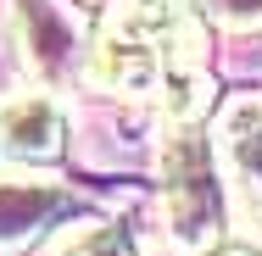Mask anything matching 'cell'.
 Returning a JSON list of instances; mask_svg holds the SVG:
<instances>
[{
  "label": "cell",
  "instance_id": "ba28073f",
  "mask_svg": "<svg viewBox=\"0 0 262 256\" xmlns=\"http://www.w3.org/2000/svg\"><path fill=\"white\" fill-rule=\"evenodd\" d=\"M195 256H262V251H251V245H240V240H207Z\"/></svg>",
  "mask_w": 262,
  "mask_h": 256
},
{
  "label": "cell",
  "instance_id": "277c9868",
  "mask_svg": "<svg viewBox=\"0 0 262 256\" xmlns=\"http://www.w3.org/2000/svg\"><path fill=\"white\" fill-rule=\"evenodd\" d=\"M61 212V190L39 178H0V256L23 251Z\"/></svg>",
  "mask_w": 262,
  "mask_h": 256
},
{
  "label": "cell",
  "instance_id": "3957f363",
  "mask_svg": "<svg viewBox=\"0 0 262 256\" xmlns=\"http://www.w3.org/2000/svg\"><path fill=\"white\" fill-rule=\"evenodd\" d=\"M61 106L45 89H28V95H11L0 106V156L17 161V167H51L61 156Z\"/></svg>",
  "mask_w": 262,
  "mask_h": 256
},
{
  "label": "cell",
  "instance_id": "52a82bcc",
  "mask_svg": "<svg viewBox=\"0 0 262 256\" xmlns=\"http://www.w3.org/2000/svg\"><path fill=\"white\" fill-rule=\"evenodd\" d=\"M223 28H257L262 22V0H201Z\"/></svg>",
  "mask_w": 262,
  "mask_h": 256
},
{
  "label": "cell",
  "instance_id": "5b68a950",
  "mask_svg": "<svg viewBox=\"0 0 262 256\" xmlns=\"http://www.w3.org/2000/svg\"><path fill=\"white\" fill-rule=\"evenodd\" d=\"M223 167L240 195L262 201V101H234L223 111Z\"/></svg>",
  "mask_w": 262,
  "mask_h": 256
},
{
  "label": "cell",
  "instance_id": "9c48e42d",
  "mask_svg": "<svg viewBox=\"0 0 262 256\" xmlns=\"http://www.w3.org/2000/svg\"><path fill=\"white\" fill-rule=\"evenodd\" d=\"M151 256H179V251H173V245H162V251H151Z\"/></svg>",
  "mask_w": 262,
  "mask_h": 256
},
{
  "label": "cell",
  "instance_id": "8992f818",
  "mask_svg": "<svg viewBox=\"0 0 262 256\" xmlns=\"http://www.w3.org/2000/svg\"><path fill=\"white\" fill-rule=\"evenodd\" d=\"M61 256H140V240L128 228H117V223H90V228H78L67 240Z\"/></svg>",
  "mask_w": 262,
  "mask_h": 256
},
{
  "label": "cell",
  "instance_id": "7a4b0ae2",
  "mask_svg": "<svg viewBox=\"0 0 262 256\" xmlns=\"http://www.w3.org/2000/svg\"><path fill=\"white\" fill-rule=\"evenodd\" d=\"M101 89H123V95H145L167 78V45L157 34H145L140 22H128L123 11L106 22V34L90 51V67H84Z\"/></svg>",
  "mask_w": 262,
  "mask_h": 256
},
{
  "label": "cell",
  "instance_id": "6da1fadb",
  "mask_svg": "<svg viewBox=\"0 0 262 256\" xmlns=\"http://www.w3.org/2000/svg\"><path fill=\"white\" fill-rule=\"evenodd\" d=\"M162 178H167V206L184 234H201L207 217L217 212V156L195 134V123H173L162 145Z\"/></svg>",
  "mask_w": 262,
  "mask_h": 256
}]
</instances>
